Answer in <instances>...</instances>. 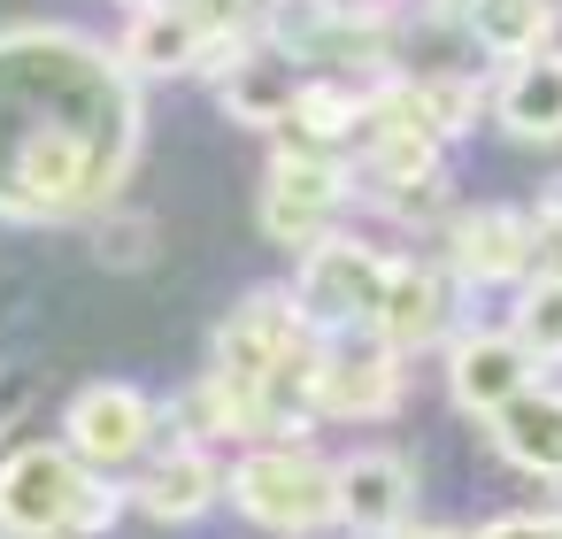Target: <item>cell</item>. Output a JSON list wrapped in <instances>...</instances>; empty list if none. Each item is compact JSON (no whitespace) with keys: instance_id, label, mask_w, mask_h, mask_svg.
Wrapping results in <instances>:
<instances>
[{"instance_id":"obj_21","label":"cell","mask_w":562,"mask_h":539,"mask_svg":"<svg viewBox=\"0 0 562 539\" xmlns=\"http://www.w3.org/2000/svg\"><path fill=\"white\" fill-rule=\"evenodd\" d=\"M531 239H539V262L562 278V178L539 193V209H531Z\"/></svg>"},{"instance_id":"obj_23","label":"cell","mask_w":562,"mask_h":539,"mask_svg":"<svg viewBox=\"0 0 562 539\" xmlns=\"http://www.w3.org/2000/svg\"><path fill=\"white\" fill-rule=\"evenodd\" d=\"M385 539H462V531H431V524H401V531H385Z\"/></svg>"},{"instance_id":"obj_22","label":"cell","mask_w":562,"mask_h":539,"mask_svg":"<svg viewBox=\"0 0 562 539\" xmlns=\"http://www.w3.org/2000/svg\"><path fill=\"white\" fill-rule=\"evenodd\" d=\"M470 539H562V516H493Z\"/></svg>"},{"instance_id":"obj_2","label":"cell","mask_w":562,"mask_h":539,"mask_svg":"<svg viewBox=\"0 0 562 539\" xmlns=\"http://www.w3.org/2000/svg\"><path fill=\"white\" fill-rule=\"evenodd\" d=\"M224 493H232V508H239L247 524L285 531V539H308V531L331 524V462H324L316 447H301V439L255 447V454L224 478Z\"/></svg>"},{"instance_id":"obj_7","label":"cell","mask_w":562,"mask_h":539,"mask_svg":"<svg viewBox=\"0 0 562 539\" xmlns=\"http://www.w3.org/2000/svg\"><path fill=\"white\" fill-rule=\"evenodd\" d=\"M147 439H155V401L139 385H116V378L78 385L70 416H63V447L86 470H124V462L147 454Z\"/></svg>"},{"instance_id":"obj_12","label":"cell","mask_w":562,"mask_h":539,"mask_svg":"<svg viewBox=\"0 0 562 539\" xmlns=\"http://www.w3.org/2000/svg\"><path fill=\"white\" fill-rule=\"evenodd\" d=\"M447 324H454V293H447V278L424 270V262H393V285H385V308H378L370 332H378L393 355H416V347L447 339Z\"/></svg>"},{"instance_id":"obj_5","label":"cell","mask_w":562,"mask_h":539,"mask_svg":"<svg viewBox=\"0 0 562 539\" xmlns=\"http://www.w3.org/2000/svg\"><path fill=\"white\" fill-rule=\"evenodd\" d=\"M347 201H355V178H347L339 155H324V147H285V155L270 162V186H262V209H255V216H262V232H270L278 247H316Z\"/></svg>"},{"instance_id":"obj_6","label":"cell","mask_w":562,"mask_h":539,"mask_svg":"<svg viewBox=\"0 0 562 539\" xmlns=\"http://www.w3.org/2000/svg\"><path fill=\"white\" fill-rule=\"evenodd\" d=\"M86 462L70 447H16L9 462H0V531L9 539H55L70 531L78 516V493H86Z\"/></svg>"},{"instance_id":"obj_8","label":"cell","mask_w":562,"mask_h":539,"mask_svg":"<svg viewBox=\"0 0 562 539\" xmlns=\"http://www.w3.org/2000/svg\"><path fill=\"white\" fill-rule=\"evenodd\" d=\"M416 508V470L393 447H355L347 462H331V524H347L355 539H385L401 531Z\"/></svg>"},{"instance_id":"obj_19","label":"cell","mask_w":562,"mask_h":539,"mask_svg":"<svg viewBox=\"0 0 562 539\" xmlns=\"http://www.w3.org/2000/svg\"><path fill=\"white\" fill-rule=\"evenodd\" d=\"M385 209H393L401 224H431V216L447 209V170H431V178H416V186H393Z\"/></svg>"},{"instance_id":"obj_10","label":"cell","mask_w":562,"mask_h":539,"mask_svg":"<svg viewBox=\"0 0 562 539\" xmlns=\"http://www.w3.org/2000/svg\"><path fill=\"white\" fill-rule=\"evenodd\" d=\"M447 385H454V401L470 416H493L501 401H516L524 385H539V362H531V347L516 332H470L447 355Z\"/></svg>"},{"instance_id":"obj_13","label":"cell","mask_w":562,"mask_h":539,"mask_svg":"<svg viewBox=\"0 0 562 539\" xmlns=\"http://www.w3.org/2000/svg\"><path fill=\"white\" fill-rule=\"evenodd\" d=\"M224 493V478H216V462L201 454V447H162L147 470H139V485H132V501L155 516V524H193L209 501Z\"/></svg>"},{"instance_id":"obj_3","label":"cell","mask_w":562,"mask_h":539,"mask_svg":"<svg viewBox=\"0 0 562 539\" xmlns=\"http://www.w3.org/2000/svg\"><path fill=\"white\" fill-rule=\"evenodd\" d=\"M385 285H393V255H378V247H362V239L324 232L316 247H301L293 301H301V316H308V332H316V339H339V332H370V324H378Z\"/></svg>"},{"instance_id":"obj_25","label":"cell","mask_w":562,"mask_h":539,"mask_svg":"<svg viewBox=\"0 0 562 539\" xmlns=\"http://www.w3.org/2000/svg\"><path fill=\"white\" fill-rule=\"evenodd\" d=\"M554 516H562V508H554Z\"/></svg>"},{"instance_id":"obj_20","label":"cell","mask_w":562,"mask_h":539,"mask_svg":"<svg viewBox=\"0 0 562 539\" xmlns=\"http://www.w3.org/2000/svg\"><path fill=\"white\" fill-rule=\"evenodd\" d=\"M178 9H186L201 32H247V24H262L270 0H178Z\"/></svg>"},{"instance_id":"obj_16","label":"cell","mask_w":562,"mask_h":539,"mask_svg":"<svg viewBox=\"0 0 562 539\" xmlns=\"http://www.w3.org/2000/svg\"><path fill=\"white\" fill-rule=\"evenodd\" d=\"M193 47H201V24L170 0V9H139V16H132L116 63H124L132 78H178V70H193Z\"/></svg>"},{"instance_id":"obj_11","label":"cell","mask_w":562,"mask_h":539,"mask_svg":"<svg viewBox=\"0 0 562 539\" xmlns=\"http://www.w3.org/2000/svg\"><path fill=\"white\" fill-rule=\"evenodd\" d=\"M485 431H493V454L501 462L562 485V393L554 385H524L516 401H501L485 416Z\"/></svg>"},{"instance_id":"obj_24","label":"cell","mask_w":562,"mask_h":539,"mask_svg":"<svg viewBox=\"0 0 562 539\" xmlns=\"http://www.w3.org/2000/svg\"><path fill=\"white\" fill-rule=\"evenodd\" d=\"M124 9H132V16H139V9H170V0H124Z\"/></svg>"},{"instance_id":"obj_4","label":"cell","mask_w":562,"mask_h":539,"mask_svg":"<svg viewBox=\"0 0 562 539\" xmlns=\"http://www.w3.org/2000/svg\"><path fill=\"white\" fill-rule=\"evenodd\" d=\"M301 393H308V416H339V424L393 416V408H401V355H393L378 332L316 339V355H308V370H301Z\"/></svg>"},{"instance_id":"obj_15","label":"cell","mask_w":562,"mask_h":539,"mask_svg":"<svg viewBox=\"0 0 562 539\" xmlns=\"http://www.w3.org/2000/svg\"><path fill=\"white\" fill-rule=\"evenodd\" d=\"M216 93H224V109L239 116V124H255V132H278L285 116H293V93H301V78H293V63L278 55V47H255L232 78H216Z\"/></svg>"},{"instance_id":"obj_17","label":"cell","mask_w":562,"mask_h":539,"mask_svg":"<svg viewBox=\"0 0 562 539\" xmlns=\"http://www.w3.org/2000/svg\"><path fill=\"white\" fill-rule=\"evenodd\" d=\"M285 124L301 132V147L339 155V147L362 132V93H355V86H339V78H301V93H293V116H285Z\"/></svg>"},{"instance_id":"obj_18","label":"cell","mask_w":562,"mask_h":539,"mask_svg":"<svg viewBox=\"0 0 562 539\" xmlns=\"http://www.w3.org/2000/svg\"><path fill=\"white\" fill-rule=\"evenodd\" d=\"M516 339L531 347V362H562V278L539 270L516 301Z\"/></svg>"},{"instance_id":"obj_1","label":"cell","mask_w":562,"mask_h":539,"mask_svg":"<svg viewBox=\"0 0 562 539\" xmlns=\"http://www.w3.org/2000/svg\"><path fill=\"white\" fill-rule=\"evenodd\" d=\"M139 162L132 70L63 24L0 32V216L78 224L116 201Z\"/></svg>"},{"instance_id":"obj_14","label":"cell","mask_w":562,"mask_h":539,"mask_svg":"<svg viewBox=\"0 0 562 539\" xmlns=\"http://www.w3.org/2000/svg\"><path fill=\"white\" fill-rule=\"evenodd\" d=\"M501 132L508 139H531V147L562 139V47L516 55V70L501 86Z\"/></svg>"},{"instance_id":"obj_9","label":"cell","mask_w":562,"mask_h":539,"mask_svg":"<svg viewBox=\"0 0 562 539\" xmlns=\"http://www.w3.org/2000/svg\"><path fill=\"white\" fill-rule=\"evenodd\" d=\"M447 255H454V278H470V285H516V278H531L539 239H531L524 209H470L447 232Z\"/></svg>"}]
</instances>
